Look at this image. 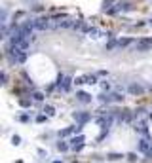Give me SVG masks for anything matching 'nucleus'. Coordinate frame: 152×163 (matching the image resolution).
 Segmentation results:
<instances>
[{
	"mask_svg": "<svg viewBox=\"0 0 152 163\" xmlns=\"http://www.w3.org/2000/svg\"><path fill=\"white\" fill-rule=\"evenodd\" d=\"M122 158H124L122 154H114V152L106 154V159H110V161H118V159H122Z\"/></svg>",
	"mask_w": 152,
	"mask_h": 163,
	"instance_id": "19",
	"label": "nucleus"
},
{
	"mask_svg": "<svg viewBox=\"0 0 152 163\" xmlns=\"http://www.w3.org/2000/svg\"><path fill=\"white\" fill-rule=\"evenodd\" d=\"M88 36H90V38H93V40H99V38L106 36V32H103V31L95 29V27H91V29H90V32H88Z\"/></svg>",
	"mask_w": 152,
	"mask_h": 163,
	"instance_id": "13",
	"label": "nucleus"
},
{
	"mask_svg": "<svg viewBox=\"0 0 152 163\" xmlns=\"http://www.w3.org/2000/svg\"><path fill=\"white\" fill-rule=\"evenodd\" d=\"M135 116V112H129V110H122L120 114L116 112V118H118V122H124V123H129L131 122V118Z\"/></svg>",
	"mask_w": 152,
	"mask_h": 163,
	"instance_id": "8",
	"label": "nucleus"
},
{
	"mask_svg": "<svg viewBox=\"0 0 152 163\" xmlns=\"http://www.w3.org/2000/svg\"><path fill=\"white\" fill-rule=\"evenodd\" d=\"M48 118H49V116L40 114V116H36V122H38V123H44V122H48Z\"/></svg>",
	"mask_w": 152,
	"mask_h": 163,
	"instance_id": "23",
	"label": "nucleus"
},
{
	"mask_svg": "<svg viewBox=\"0 0 152 163\" xmlns=\"http://www.w3.org/2000/svg\"><path fill=\"white\" fill-rule=\"evenodd\" d=\"M84 146H86V137L84 135H78V137L70 139V150L72 152H80Z\"/></svg>",
	"mask_w": 152,
	"mask_h": 163,
	"instance_id": "5",
	"label": "nucleus"
},
{
	"mask_svg": "<svg viewBox=\"0 0 152 163\" xmlns=\"http://www.w3.org/2000/svg\"><path fill=\"white\" fill-rule=\"evenodd\" d=\"M55 146H57V150H59V152H67V150H70V144L65 142V140H59V142H57Z\"/></svg>",
	"mask_w": 152,
	"mask_h": 163,
	"instance_id": "15",
	"label": "nucleus"
},
{
	"mask_svg": "<svg viewBox=\"0 0 152 163\" xmlns=\"http://www.w3.org/2000/svg\"><path fill=\"white\" fill-rule=\"evenodd\" d=\"M44 114L46 116H55V108H53L52 104H46L44 106Z\"/></svg>",
	"mask_w": 152,
	"mask_h": 163,
	"instance_id": "20",
	"label": "nucleus"
},
{
	"mask_svg": "<svg viewBox=\"0 0 152 163\" xmlns=\"http://www.w3.org/2000/svg\"><path fill=\"white\" fill-rule=\"evenodd\" d=\"M82 127H84V125H78V127H74V125H72V127H67V129L59 131V137H69V135H72L74 131H78V133H80V131H82Z\"/></svg>",
	"mask_w": 152,
	"mask_h": 163,
	"instance_id": "14",
	"label": "nucleus"
},
{
	"mask_svg": "<svg viewBox=\"0 0 152 163\" xmlns=\"http://www.w3.org/2000/svg\"><path fill=\"white\" fill-rule=\"evenodd\" d=\"M150 146H152V142H148L147 139H141V140H139V144H137V150L143 152V154H148Z\"/></svg>",
	"mask_w": 152,
	"mask_h": 163,
	"instance_id": "11",
	"label": "nucleus"
},
{
	"mask_svg": "<svg viewBox=\"0 0 152 163\" xmlns=\"http://www.w3.org/2000/svg\"><path fill=\"white\" fill-rule=\"evenodd\" d=\"M72 83H74V78H69V76H65V74L57 76V89L63 91V93H69Z\"/></svg>",
	"mask_w": 152,
	"mask_h": 163,
	"instance_id": "3",
	"label": "nucleus"
},
{
	"mask_svg": "<svg viewBox=\"0 0 152 163\" xmlns=\"http://www.w3.org/2000/svg\"><path fill=\"white\" fill-rule=\"evenodd\" d=\"M126 158H127V159H129V161H131V163H135V161H137V159H139V158H137V154H135V152H129V154H127V155H126Z\"/></svg>",
	"mask_w": 152,
	"mask_h": 163,
	"instance_id": "22",
	"label": "nucleus"
},
{
	"mask_svg": "<svg viewBox=\"0 0 152 163\" xmlns=\"http://www.w3.org/2000/svg\"><path fill=\"white\" fill-rule=\"evenodd\" d=\"M131 44H135V40L129 38V36H126V38H118V49H126V47H129Z\"/></svg>",
	"mask_w": 152,
	"mask_h": 163,
	"instance_id": "12",
	"label": "nucleus"
},
{
	"mask_svg": "<svg viewBox=\"0 0 152 163\" xmlns=\"http://www.w3.org/2000/svg\"><path fill=\"white\" fill-rule=\"evenodd\" d=\"M42 10H44V6H42V4H36V6H32V11H42Z\"/></svg>",
	"mask_w": 152,
	"mask_h": 163,
	"instance_id": "27",
	"label": "nucleus"
},
{
	"mask_svg": "<svg viewBox=\"0 0 152 163\" xmlns=\"http://www.w3.org/2000/svg\"><path fill=\"white\" fill-rule=\"evenodd\" d=\"M91 95L88 93V91H76V101L78 103H82V104H88V103H91Z\"/></svg>",
	"mask_w": 152,
	"mask_h": 163,
	"instance_id": "9",
	"label": "nucleus"
},
{
	"mask_svg": "<svg viewBox=\"0 0 152 163\" xmlns=\"http://www.w3.org/2000/svg\"><path fill=\"white\" fill-rule=\"evenodd\" d=\"M32 99H34V101H38V103H42V101L46 99V95L42 93V91H34V93H32Z\"/></svg>",
	"mask_w": 152,
	"mask_h": 163,
	"instance_id": "18",
	"label": "nucleus"
},
{
	"mask_svg": "<svg viewBox=\"0 0 152 163\" xmlns=\"http://www.w3.org/2000/svg\"><path fill=\"white\" fill-rule=\"evenodd\" d=\"M8 82V74H6V70H2V83Z\"/></svg>",
	"mask_w": 152,
	"mask_h": 163,
	"instance_id": "29",
	"label": "nucleus"
},
{
	"mask_svg": "<svg viewBox=\"0 0 152 163\" xmlns=\"http://www.w3.org/2000/svg\"><path fill=\"white\" fill-rule=\"evenodd\" d=\"M97 74H80L74 78V86H93V83H97Z\"/></svg>",
	"mask_w": 152,
	"mask_h": 163,
	"instance_id": "2",
	"label": "nucleus"
},
{
	"mask_svg": "<svg viewBox=\"0 0 152 163\" xmlns=\"http://www.w3.org/2000/svg\"><path fill=\"white\" fill-rule=\"evenodd\" d=\"M49 17H38V19H34V29L36 31H46V29H49Z\"/></svg>",
	"mask_w": 152,
	"mask_h": 163,
	"instance_id": "7",
	"label": "nucleus"
},
{
	"mask_svg": "<svg viewBox=\"0 0 152 163\" xmlns=\"http://www.w3.org/2000/svg\"><path fill=\"white\" fill-rule=\"evenodd\" d=\"M114 47H118V40H110V42H108V44H106V51H112V49Z\"/></svg>",
	"mask_w": 152,
	"mask_h": 163,
	"instance_id": "21",
	"label": "nucleus"
},
{
	"mask_svg": "<svg viewBox=\"0 0 152 163\" xmlns=\"http://www.w3.org/2000/svg\"><path fill=\"white\" fill-rule=\"evenodd\" d=\"M110 95H112V101L114 103H124V99H126L124 93H120V91H114V93H110Z\"/></svg>",
	"mask_w": 152,
	"mask_h": 163,
	"instance_id": "16",
	"label": "nucleus"
},
{
	"mask_svg": "<svg viewBox=\"0 0 152 163\" xmlns=\"http://www.w3.org/2000/svg\"><path fill=\"white\" fill-rule=\"evenodd\" d=\"M12 142H13V146H19V144H21V137H19V135H13Z\"/></svg>",
	"mask_w": 152,
	"mask_h": 163,
	"instance_id": "24",
	"label": "nucleus"
},
{
	"mask_svg": "<svg viewBox=\"0 0 152 163\" xmlns=\"http://www.w3.org/2000/svg\"><path fill=\"white\" fill-rule=\"evenodd\" d=\"M29 119H31V118H29L27 114H23V116H19V122H23V123H27Z\"/></svg>",
	"mask_w": 152,
	"mask_h": 163,
	"instance_id": "28",
	"label": "nucleus"
},
{
	"mask_svg": "<svg viewBox=\"0 0 152 163\" xmlns=\"http://www.w3.org/2000/svg\"><path fill=\"white\" fill-rule=\"evenodd\" d=\"M97 76H108V72H106V70H99Z\"/></svg>",
	"mask_w": 152,
	"mask_h": 163,
	"instance_id": "30",
	"label": "nucleus"
},
{
	"mask_svg": "<svg viewBox=\"0 0 152 163\" xmlns=\"http://www.w3.org/2000/svg\"><path fill=\"white\" fill-rule=\"evenodd\" d=\"M19 104L21 106H31V101H29V99H19Z\"/></svg>",
	"mask_w": 152,
	"mask_h": 163,
	"instance_id": "26",
	"label": "nucleus"
},
{
	"mask_svg": "<svg viewBox=\"0 0 152 163\" xmlns=\"http://www.w3.org/2000/svg\"><path fill=\"white\" fill-rule=\"evenodd\" d=\"M72 118L78 125H86L88 122H91V114L86 110H78V112H72Z\"/></svg>",
	"mask_w": 152,
	"mask_h": 163,
	"instance_id": "4",
	"label": "nucleus"
},
{
	"mask_svg": "<svg viewBox=\"0 0 152 163\" xmlns=\"http://www.w3.org/2000/svg\"><path fill=\"white\" fill-rule=\"evenodd\" d=\"M52 163H63V161H61V159H55V161H52Z\"/></svg>",
	"mask_w": 152,
	"mask_h": 163,
	"instance_id": "32",
	"label": "nucleus"
},
{
	"mask_svg": "<svg viewBox=\"0 0 152 163\" xmlns=\"http://www.w3.org/2000/svg\"><path fill=\"white\" fill-rule=\"evenodd\" d=\"M133 129L137 131V133H141V135H144V137H148V125H147V122H137L135 123V127Z\"/></svg>",
	"mask_w": 152,
	"mask_h": 163,
	"instance_id": "10",
	"label": "nucleus"
},
{
	"mask_svg": "<svg viewBox=\"0 0 152 163\" xmlns=\"http://www.w3.org/2000/svg\"><path fill=\"white\" fill-rule=\"evenodd\" d=\"M152 49V36H144V38H139L133 44V51L137 53H147Z\"/></svg>",
	"mask_w": 152,
	"mask_h": 163,
	"instance_id": "1",
	"label": "nucleus"
},
{
	"mask_svg": "<svg viewBox=\"0 0 152 163\" xmlns=\"http://www.w3.org/2000/svg\"><path fill=\"white\" fill-rule=\"evenodd\" d=\"M148 119H152V112H150V114H148Z\"/></svg>",
	"mask_w": 152,
	"mask_h": 163,
	"instance_id": "33",
	"label": "nucleus"
},
{
	"mask_svg": "<svg viewBox=\"0 0 152 163\" xmlns=\"http://www.w3.org/2000/svg\"><path fill=\"white\" fill-rule=\"evenodd\" d=\"M101 87H103V91H108V89H110V83H108L106 80H103V82H101Z\"/></svg>",
	"mask_w": 152,
	"mask_h": 163,
	"instance_id": "25",
	"label": "nucleus"
},
{
	"mask_svg": "<svg viewBox=\"0 0 152 163\" xmlns=\"http://www.w3.org/2000/svg\"><path fill=\"white\" fill-rule=\"evenodd\" d=\"M147 155H148V158H152V146H150V150H148V154H147Z\"/></svg>",
	"mask_w": 152,
	"mask_h": 163,
	"instance_id": "31",
	"label": "nucleus"
},
{
	"mask_svg": "<svg viewBox=\"0 0 152 163\" xmlns=\"http://www.w3.org/2000/svg\"><path fill=\"white\" fill-rule=\"evenodd\" d=\"M99 101L103 103V104H110V103H114V101H112V95H105V93L99 95Z\"/></svg>",
	"mask_w": 152,
	"mask_h": 163,
	"instance_id": "17",
	"label": "nucleus"
},
{
	"mask_svg": "<svg viewBox=\"0 0 152 163\" xmlns=\"http://www.w3.org/2000/svg\"><path fill=\"white\" fill-rule=\"evenodd\" d=\"M127 93L133 95V97H143V95H144L143 83H139V82H131V83L127 86Z\"/></svg>",
	"mask_w": 152,
	"mask_h": 163,
	"instance_id": "6",
	"label": "nucleus"
}]
</instances>
